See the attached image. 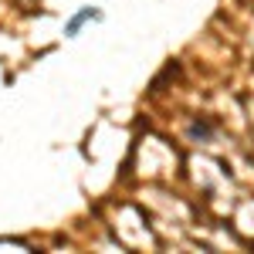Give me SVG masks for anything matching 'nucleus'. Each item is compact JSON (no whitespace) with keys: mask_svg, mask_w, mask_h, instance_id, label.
Segmentation results:
<instances>
[{"mask_svg":"<svg viewBox=\"0 0 254 254\" xmlns=\"http://www.w3.org/2000/svg\"><path fill=\"white\" fill-rule=\"evenodd\" d=\"M88 17H98V10H81L78 17H75L71 24H68V34H75V31H78V27H81V24H85Z\"/></svg>","mask_w":254,"mask_h":254,"instance_id":"1","label":"nucleus"}]
</instances>
